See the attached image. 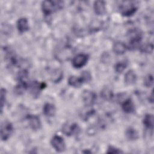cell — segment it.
<instances>
[{"label":"cell","instance_id":"8992f818","mask_svg":"<svg viewBox=\"0 0 154 154\" xmlns=\"http://www.w3.org/2000/svg\"><path fill=\"white\" fill-rule=\"evenodd\" d=\"M51 143L57 152H62L66 149L65 142L63 138L59 135H54L51 141Z\"/></svg>","mask_w":154,"mask_h":154},{"label":"cell","instance_id":"484cf974","mask_svg":"<svg viewBox=\"0 0 154 154\" xmlns=\"http://www.w3.org/2000/svg\"><path fill=\"white\" fill-rule=\"evenodd\" d=\"M5 96H6V90L5 88H2L1 90V111H2V108L5 102Z\"/></svg>","mask_w":154,"mask_h":154},{"label":"cell","instance_id":"4fadbf2b","mask_svg":"<svg viewBox=\"0 0 154 154\" xmlns=\"http://www.w3.org/2000/svg\"><path fill=\"white\" fill-rule=\"evenodd\" d=\"M137 81V75L132 70H128L125 75V82L127 85H133Z\"/></svg>","mask_w":154,"mask_h":154},{"label":"cell","instance_id":"52a82bcc","mask_svg":"<svg viewBox=\"0 0 154 154\" xmlns=\"http://www.w3.org/2000/svg\"><path fill=\"white\" fill-rule=\"evenodd\" d=\"M88 60V55L85 54H79L76 55L72 60V66L76 69L84 66Z\"/></svg>","mask_w":154,"mask_h":154},{"label":"cell","instance_id":"ba28073f","mask_svg":"<svg viewBox=\"0 0 154 154\" xmlns=\"http://www.w3.org/2000/svg\"><path fill=\"white\" fill-rule=\"evenodd\" d=\"M30 128L33 130H38L41 127V122L38 116L36 115H29L27 117Z\"/></svg>","mask_w":154,"mask_h":154},{"label":"cell","instance_id":"2e32d148","mask_svg":"<svg viewBox=\"0 0 154 154\" xmlns=\"http://www.w3.org/2000/svg\"><path fill=\"white\" fill-rule=\"evenodd\" d=\"M126 138L129 140H135L138 138V134L137 131L133 128H128L125 132Z\"/></svg>","mask_w":154,"mask_h":154},{"label":"cell","instance_id":"d4e9b609","mask_svg":"<svg viewBox=\"0 0 154 154\" xmlns=\"http://www.w3.org/2000/svg\"><path fill=\"white\" fill-rule=\"evenodd\" d=\"M81 78L83 81V82H87L90 81L91 79V75L87 71H84L81 73Z\"/></svg>","mask_w":154,"mask_h":154},{"label":"cell","instance_id":"4316f807","mask_svg":"<svg viewBox=\"0 0 154 154\" xmlns=\"http://www.w3.org/2000/svg\"><path fill=\"white\" fill-rule=\"evenodd\" d=\"M122 152L119 150V149H117L113 146H109L108 149L107 153H122Z\"/></svg>","mask_w":154,"mask_h":154},{"label":"cell","instance_id":"603a6c76","mask_svg":"<svg viewBox=\"0 0 154 154\" xmlns=\"http://www.w3.org/2000/svg\"><path fill=\"white\" fill-rule=\"evenodd\" d=\"M126 66H127L126 62L125 61L119 62L115 65V70L117 73H120L126 69Z\"/></svg>","mask_w":154,"mask_h":154},{"label":"cell","instance_id":"44dd1931","mask_svg":"<svg viewBox=\"0 0 154 154\" xmlns=\"http://www.w3.org/2000/svg\"><path fill=\"white\" fill-rule=\"evenodd\" d=\"M140 51L145 54H150L153 51V46L152 43H146L140 46Z\"/></svg>","mask_w":154,"mask_h":154},{"label":"cell","instance_id":"e0dca14e","mask_svg":"<svg viewBox=\"0 0 154 154\" xmlns=\"http://www.w3.org/2000/svg\"><path fill=\"white\" fill-rule=\"evenodd\" d=\"M68 83L70 86L74 87H79L83 83L81 78H78L75 76H71L68 79Z\"/></svg>","mask_w":154,"mask_h":154},{"label":"cell","instance_id":"30bf717a","mask_svg":"<svg viewBox=\"0 0 154 154\" xmlns=\"http://www.w3.org/2000/svg\"><path fill=\"white\" fill-rule=\"evenodd\" d=\"M122 107L126 113H132L135 111V105L130 98H127L123 102Z\"/></svg>","mask_w":154,"mask_h":154},{"label":"cell","instance_id":"9a60e30c","mask_svg":"<svg viewBox=\"0 0 154 154\" xmlns=\"http://www.w3.org/2000/svg\"><path fill=\"white\" fill-rule=\"evenodd\" d=\"M114 52L117 55L123 54L126 51V46L121 42H116L112 47Z\"/></svg>","mask_w":154,"mask_h":154},{"label":"cell","instance_id":"6da1fadb","mask_svg":"<svg viewBox=\"0 0 154 154\" xmlns=\"http://www.w3.org/2000/svg\"><path fill=\"white\" fill-rule=\"evenodd\" d=\"M62 1H44L42 4V9L45 15H49L63 7Z\"/></svg>","mask_w":154,"mask_h":154},{"label":"cell","instance_id":"cb8c5ba5","mask_svg":"<svg viewBox=\"0 0 154 154\" xmlns=\"http://www.w3.org/2000/svg\"><path fill=\"white\" fill-rule=\"evenodd\" d=\"M153 83V78L152 75H147L144 79V84L147 87H150Z\"/></svg>","mask_w":154,"mask_h":154},{"label":"cell","instance_id":"3957f363","mask_svg":"<svg viewBox=\"0 0 154 154\" xmlns=\"http://www.w3.org/2000/svg\"><path fill=\"white\" fill-rule=\"evenodd\" d=\"M120 13L124 16H131L133 15L137 11V6L132 2L125 1L120 5L119 7Z\"/></svg>","mask_w":154,"mask_h":154},{"label":"cell","instance_id":"8fae6325","mask_svg":"<svg viewBox=\"0 0 154 154\" xmlns=\"http://www.w3.org/2000/svg\"><path fill=\"white\" fill-rule=\"evenodd\" d=\"M43 112L47 117H53L56 113V108L54 105L46 103L43 106Z\"/></svg>","mask_w":154,"mask_h":154},{"label":"cell","instance_id":"7402d4cb","mask_svg":"<svg viewBox=\"0 0 154 154\" xmlns=\"http://www.w3.org/2000/svg\"><path fill=\"white\" fill-rule=\"evenodd\" d=\"M100 95L103 99H104L105 100H111L113 97L112 91L108 88H105L103 89L101 91Z\"/></svg>","mask_w":154,"mask_h":154},{"label":"cell","instance_id":"277c9868","mask_svg":"<svg viewBox=\"0 0 154 154\" xmlns=\"http://www.w3.org/2000/svg\"><path fill=\"white\" fill-rule=\"evenodd\" d=\"M12 124L7 121L4 122L1 126V138L2 141L7 140L13 133Z\"/></svg>","mask_w":154,"mask_h":154},{"label":"cell","instance_id":"5b68a950","mask_svg":"<svg viewBox=\"0 0 154 154\" xmlns=\"http://www.w3.org/2000/svg\"><path fill=\"white\" fill-rule=\"evenodd\" d=\"M96 99V94L93 91L84 90L82 94V99L85 106H92L95 103Z\"/></svg>","mask_w":154,"mask_h":154},{"label":"cell","instance_id":"ffe728a7","mask_svg":"<svg viewBox=\"0 0 154 154\" xmlns=\"http://www.w3.org/2000/svg\"><path fill=\"white\" fill-rule=\"evenodd\" d=\"M88 108V106H87ZM85 108L84 109H82L81 112L80 116L82 119L84 120H87L89 117H90L94 112V110L91 108Z\"/></svg>","mask_w":154,"mask_h":154},{"label":"cell","instance_id":"d6986e66","mask_svg":"<svg viewBox=\"0 0 154 154\" xmlns=\"http://www.w3.org/2000/svg\"><path fill=\"white\" fill-rule=\"evenodd\" d=\"M27 87L26 82H19V83L14 87V92L18 95L22 94L27 88Z\"/></svg>","mask_w":154,"mask_h":154},{"label":"cell","instance_id":"9c48e42d","mask_svg":"<svg viewBox=\"0 0 154 154\" xmlns=\"http://www.w3.org/2000/svg\"><path fill=\"white\" fill-rule=\"evenodd\" d=\"M79 131V127L78 125L75 123H72V124H66L64 125L62 128V131L64 134L68 136L72 135L76 133Z\"/></svg>","mask_w":154,"mask_h":154},{"label":"cell","instance_id":"ac0fdd59","mask_svg":"<svg viewBox=\"0 0 154 154\" xmlns=\"http://www.w3.org/2000/svg\"><path fill=\"white\" fill-rule=\"evenodd\" d=\"M144 126L148 129H153V116L152 114H146L143 119Z\"/></svg>","mask_w":154,"mask_h":154},{"label":"cell","instance_id":"7a4b0ae2","mask_svg":"<svg viewBox=\"0 0 154 154\" xmlns=\"http://www.w3.org/2000/svg\"><path fill=\"white\" fill-rule=\"evenodd\" d=\"M129 42L128 48L131 50H135L140 46V43L142 39L141 33L139 30L132 29L128 33Z\"/></svg>","mask_w":154,"mask_h":154},{"label":"cell","instance_id":"5bb4252c","mask_svg":"<svg viewBox=\"0 0 154 154\" xmlns=\"http://www.w3.org/2000/svg\"><path fill=\"white\" fill-rule=\"evenodd\" d=\"M17 27L18 31L20 33L26 32L29 29V25L28 20L25 17L20 18L17 22Z\"/></svg>","mask_w":154,"mask_h":154},{"label":"cell","instance_id":"7c38bea8","mask_svg":"<svg viewBox=\"0 0 154 154\" xmlns=\"http://www.w3.org/2000/svg\"><path fill=\"white\" fill-rule=\"evenodd\" d=\"M94 10L98 15H103L106 13L105 3L103 1H96L94 4Z\"/></svg>","mask_w":154,"mask_h":154}]
</instances>
